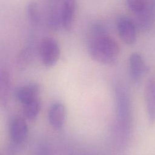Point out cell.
I'll list each match as a JSON object with an SVG mask.
<instances>
[{
    "instance_id": "cell-1",
    "label": "cell",
    "mask_w": 155,
    "mask_h": 155,
    "mask_svg": "<svg viewBox=\"0 0 155 155\" xmlns=\"http://www.w3.org/2000/svg\"><path fill=\"white\" fill-rule=\"evenodd\" d=\"M87 50L93 60L104 65L114 64L120 52L118 44L108 34L89 37Z\"/></svg>"
},
{
    "instance_id": "cell-2",
    "label": "cell",
    "mask_w": 155,
    "mask_h": 155,
    "mask_svg": "<svg viewBox=\"0 0 155 155\" xmlns=\"http://www.w3.org/2000/svg\"><path fill=\"white\" fill-rule=\"evenodd\" d=\"M116 111L117 119L125 134H128L132 123V111L130 98L127 90L122 86L116 88Z\"/></svg>"
},
{
    "instance_id": "cell-3",
    "label": "cell",
    "mask_w": 155,
    "mask_h": 155,
    "mask_svg": "<svg viewBox=\"0 0 155 155\" xmlns=\"http://www.w3.org/2000/svg\"><path fill=\"white\" fill-rule=\"evenodd\" d=\"M42 63L46 67L54 65L59 59L61 50L57 41L52 38H43L38 46Z\"/></svg>"
},
{
    "instance_id": "cell-4",
    "label": "cell",
    "mask_w": 155,
    "mask_h": 155,
    "mask_svg": "<svg viewBox=\"0 0 155 155\" xmlns=\"http://www.w3.org/2000/svg\"><path fill=\"white\" fill-rule=\"evenodd\" d=\"M120 38L128 45H133L136 42L137 27L134 21L127 16H120L116 23Z\"/></svg>"
},
{
    "instance_id": "cell-5",
    "label": "cell",
    "mask_w": 155,
    "mask_h": 155,
    "mask_svg": "<svg viewBox=\"0 0 155 155\" xmlns=\"http://www.w3.org/2000/svg\"><path fill=\"white\" fill-rule=\"evenodd\" d=\"M135 15L137 28L142 31L150 30L155 21V0H148L143 11Z\"/></svg>"
},
{
    "instance_id": "cell-6",
    "label": "cell",
    "mask_w": 155,
    "mask_h": 155,
    "mask_svg": "<svg viewBox=\"0 0 155 155\" xmlns=\"http://www.w3.org/2000/svg\"><path fill=\"white\" fill-rule=\"evenodd\" d=\"M28 135V126L25 120L19 116H15L10 122V137L15 145L22 143Z\"/></svg>"
},
{
    "instance_id": "cell-7",
    "label": "cell",
    "mask_w": 155,
    "mask_h": 155,
    "mask_svg": "<svg viewBox=\"0 0 155 155\" xmlns=\"http://www.w3.org/2000/svg\"><path fill=\"white\" fill-rule=\"evenodd\" d=\"M60 8L62 27L65 30L69 31L74 23L76 0H62Z\"/></svg>"
},
{
    "instance_id": "cell-8",
    "label": "cell",
    "mask_w": 155,
    "mask_h": 155,
    "mask_svg": "<svg viewBox=\"0 0 155 155\" xmlns=\"http://www.w3.org/2000/svg\"><path fill=\"white\" fill-rule=\"evenodd\" d=\"M128 67L130 75L135 83H138L140 81L148 69L141 55L137 53H133L130 56Z\"/></svg>"
},
{
    "instance_id": "cell-9",
    "label": "cell",
    "mask_w": 155,
    "mask_h": 155,
    "mask_svg": "<svg viewBox=\"0 0 155 155\" xmlns=\"http://www.w3.org/2000/svg\"><path fill=\"white\" fill-rule=\"evenodd\" d=\"M144 98L148 120L153 124L155 121V81L153 79H148L145 84Z\"/></svg>"
},
{
    "instance_id": "cell-10",
    "label": "cell",
    "mask_w": 155,
    "mask_h": 155,
    "mask_svg": "<svg viewBox=\"0 0 155 155\" xmlns=\"http://www.w3.org/2000/svg\"><path fill=\"white\" fill-rule=\"evenodd\" d=\"M48 120L51 126L56 130H59L64 126L66 119V108L59 102L52 104L48 111Z\"/></svg>"
},
{
    "instance_id": "cell-11",
    "label": "cell",
    "mask_w": 155,
    "mask_h": 155,
    "mask_svg": "<svg viewBox=\"0 0 155 155\" xmlns=\"http://www.w3.org/2000/svg\"><path fill=\"white\" fill-rule=\"evenodd\" d=\"M40 89V86L37 84H29L21 86L16 90V99L22 104H24L39 98Z\"/></svg>"
},
{
    "instance_id": "cell-12",
    "label": "cell",
    "mask_w": 155,
    "mask_h": 155,
    "mask_svg": "<svg viewBox=\"0 0 155 155\" xmlns=\"http://www.w3.org/2000/svg\"><path fill=\"white\" fill-rule=\"evenodd\" d=\"M45 21L48 28L53 31H58L62 27L61 8L56 4H50L45 13Z\"/></svg>"
},
{
    "instance_id": "cell-13",
    "label": "cell",
    "mask_w": 155,
    "mask_h": 155,
    "mask_svg": "<svg viewBox=\"0 0 155 155\" xmlns=\"http://www.w3.org/2000/svg\"><path fill=\"white\" fill-rule=\"evenodd\" d=\"M35 54V48L32 44L24 47L19 51L17 58V64L19 67H27L33 60Z\"/></svg>"
},
{
    "instance_id": "cell-14",
    "label": "cell",
    "mask_w": 155,
    "mask_h": 155,
    "mask_svg": "<svg viewBox=\"0 0 155 155\" xmlns=\"http://www.w3.org/2000/svg\"><path fill=\"white\" fill-rule=\"evenodd\" d=\"M22 105L23 113L26 118L29 120H33L37 117L41 108L39 97L22 104Z\"/></svg>"
},
{
    "instance_id": "cell-15",
    "label": "cell",
    "mask_w": 155,
    "mask_h": 155,
    "mask_svg": "<svg viewBox=\"0 0 155 155\" xmlns=\"http://www.w3.org/2000/svg\"><path fill=\"white\" fill-rule=\"evenodd\" d=\"M27 15L28 21L34 26L39 25L42 21L41 14L38 4L35 1L28 3L26 8Z\"/></svg>"
},
{
    "instance_id": "cell-16",
    "label": "cell",
    "mask_w": 155,
    "mask_h": 155,
    "mask_svg": "<svg viewBox=\"0 0 155 155\" xmlns=\"http://www.w3.org/2000/svg\"><path fill=\"white\" fill-rule=\"evenodd\" d=\"M10 89V79L6 71L1 70L0 73V93L2 104H5Z\"/></svg>"
},
{
    "instance_id": "cell-17",
    "label": "cell",
    "mask_w": 155,
    "mask_h": 155,
    "mask_svg": "<svg viewBox=\"0 0 155 155\" xmlns=\"http://www.w3.org/2000/svg\"><path fill=\"white\" fill-rule=\"evenodd\" d=\"M128 8L135 15L140 13L145 8L147 0H125Z\"/></svg>"
},
{
    "instance_id": "cell-18",
    "label": "cell",
    "mask_w": 155,
    "mask_h": 155,
    "mask_svg": "<svg viewBox=\"0 0 155 155\" xmlns=\"http://www.w3.org/2000/svg\"><path fill=\"white\" fill-rule=\"evenodd\" d=\"M51 4H57L59 0H48Z\"/></svg>"
}]
</instances>
